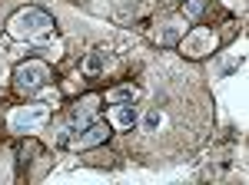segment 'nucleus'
<instances>
[{
    "mask_svg": "<svg viewBox=\"0 0 249 185\" xmlns=\"http://www.w3.org/2000/svg\"><path fill=\"white\" fill-rule=\"evenodd\" d=\"M103 70H107V53L103 50H93V53L83 60V73L87 76H100Z\"/></svg>",
    "mask_w": 249,
    "mask_h": 185,
    "instance_id": "nucleus-5",
    "label": "nucleus"
},
{
    "mask_svg": "<svg viewBox=\"0 0 249 185\" xmlns=\"http://www.w3.org/2000/svg\"><path fill=\"white\" fill-rule=\"evenodd\" d=\"M53 30V17L50 14H43V10H20L17 17L10 20V33L14 37H23V40H30V37H43V33H50Z\"/></svg>",
    "mask_w": 249,
    "mask_h": 185,
    "instance_id": "nucleus-1",
    "label": "nucleus"
},
{
    "mask_svg": "<svg viewBox=\"0 0 249 185\" xmlns=\"http://www.w3.org/2000/svg\"><path fill=\"white\" fill-rule=\"evenodd\" d=\"M47 66L43 63H37V60H30V63H23V66H17L14 70V86H17L20 92H37L43 83H47Z\"/></svg>",
    "mask_w": 249,
    "mask_h": 185,
    "instance_id": "nucleus-2",
    "label": "nucleus"
},
{
    "mask_svg": "<svg viewBox=\"0 0 249 185\" xmlns=\"http://www.w3.org/2000/svg\"><path fill=\"white\" fill-rule=\"evenodd\" d=\"M160 123H163V112H160V106L146 109V116H143V132H156V129H160Z\"/></svg>",
    "mask_w": 249,
    "mask_h": 185,
    "instance_id": "nucleus-8",
    "label": "nucleus"
},
{
    "mask_svg": "<svg viewBox=\"0 0 249 185\" xmlns=\"http://www.w3.org/2000/svg\"><path fill=\"white\" fill-rule=\"evenodd\" d=\"M43 116H47V109L43 106H34V109H20L14 119H10V126H14V132H27L34 129L37 123H43Z\"/></svg>",
    "mask_w": 249,
    "mask_h": 185,
    "instance_id": "nucleus-4",
    "label": "nucleus"
},
{
    "mask_svg": "<svg viewBox=\"0 0 249 185\" xmlns=\"http://www.w3.org/2000/svg\"><path fill=\"white\" fill-rule=\"evenodd\" d=\"M107 99L110 103H130V99H136V86H120V90L107 92Z\"/></svg>",
    "mask_w": 249,
    "mask_h": 185,
    "instance_id": "nucleus-10",
    "label": "nucleus"
},
{
    "mask_svg": "<svg viewBox=\"0 0 249 185\" xmlns=\"http://www.w3.org/2000/svg\"><path fill=\"white\" fill-rule=\"evenodd\" d=\"M203 10H206V0H186V7H183V17L190 20V23H196Z\"/></svg>",
    "mask_w": 249,
    "mask_h": 185,
    "instance_id": "nucleus-9",
    "label": "nucleus"
},
{
    "mask_svg": "<svg viewBox=\"0 0 249 185\" xmlns=\"http://www.w3.org/2000/svg\"><path fill=\"white\" fill-rule=\"evenodd\" d=\"M183 30H186L183 23H166V27L160 30V43H163V46H173L176 40L183 37Z\"/></svg>",
    "mask_w": 249,
    "mask_h": 185,
    "instance_id": "nucleus-7",
    "label": "nucleus"
},
{
    "mask_svg": "<svg viewBox=\"0 0 249 185\" xmlns=\"http://www.w3.org/2000/svg\"><path fill=\"white\" fill-rule=\"evenodd\" d=\"M113 123L120 126V129H133V123H136L133 106H116L113 109Z\"/></svg>",
    "mask_w": 249,
    "mask_h": 185,
    "instance_id": "nucleus-6",
    "label": "nucleus"
},
{
    "mask_svg": "<svg viewBox=\"0 0 249 185\" xmlns=\"http://www.w3.org/2000/svg\"><path fill=\"white\" fill-rule=\"evenodd\" d=\"M107 139H110V126H107V123H90V126L77 136L73 146L77 149H93V146H100V142H107Z\"/></svg>",
    "mask_w": 249,
    "mask_h": 185,
    "instance_id": "nucleus-3",
    "label": "nucleus"
}]
</instances>
